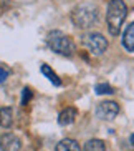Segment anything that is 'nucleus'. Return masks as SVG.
Segmentation results:
<instances>
[{
  "mask_svg": "<svg viewBox=\"0 0 134 151\" xmlns=\"http://www.w3.org/2000/svg\"><path fill=\"white\" fill-rule=\"evenodd\" d=\"M126 15H128V5L123 0H111L108 4L106 22H108V30L113 37L119 35Z\"/></svg>",
  "mask_w": 134,
  "mask_h": 151,
  "instance_id": "obj_1",
  "label": "nucleus"
},
{
  "mask_svg": "<svg viewBox=\"0 0 134 151\" xmlns=\"http://www.w3.org/2000/svg\"><path fill=\"white\" fill-rule=\"evenodd\" d=\"M71 20L78 28H89L98 20V9L93 4H81L71 12Z\"/></svg>",
  "mask_w": 134,
  "mask_h": 151,
  "instance_id": "obj_2",
  "label": "nucleus"
},
{
  "mask_svg": "<svg viewBox=\"0 0 134 151\" xmlns=\"http://www.w3.org/2000/svg\"><path fill=\"white\" fill-rule=\"evenodd\" d=\"M46 43L55 53L70 57L75 52V42L71 40V37H68L66 33H63L60 30H51L46 35Z\"/></svg>",
  "mask_w": 134,
  "mask_h": 151,
  "instance_id": "obj_3",
  "label": "nucleus"
},
{
  "mask_svg": "<svg viewBox=\"0 0 134 151\" xmlns=\"http://www.w3.org/2000/svg\"><path fill=\"white\" fill-rule=\"evenodd\" d=\"M83 45H85L86 48L91 52L93 55L99 57V55H103L108 48V42L101 33H96V32H91L88 35L83 37Z\"/></svg>",
  "mask_w": 134,
  "mask_h": 151,
  "instance_id": "obj_4",
  "label": "nucleus"
},
{
  "mask_svg": "<svg viewBox=\"0 0 134 151\" xmlns=\"http://www.w3.org/2000/svg\"><path fill=\"white\" fill-rule=\"evenodd\" d=\"M119 113V105L116 101H101L96 106V116L101 120H114Z\"/></svg>",
  "mask_w": 134,
  "mask_h": 151,
  "instance_id": "obj_5",
  "label": "nucleus"
},
{
  "mask_svg": "<svg viewBox=\"0 0 134 151\" xmlns=\"http://www.w3.org/2000/svg\"><path fill=\"white\" fill-rule=\"evenodd\" d=\"M22 143L14 133H5L0 136V150L2 151H20Z\"/></svg>",
  "mask_w": 134,
  "mask_h": 151,
  "instance_id": "obj_6",
  "label": "nucleus"
},
{
  "mask_svg": "<svg viewBox=\"0 0 134 151\" xmlns=\"http://www.w3.org/2000/svg\"><path fill=\"white\" fill-rule=\"evenodd\" d=\"M76 115H78V111H76L75 108H65V110L58 115V123L61 124V126H66V124L75 123Z\"/></svg>",
  "mask_w": 134,
  "mask_h": 151,
  "instance_id": "obj_7",
  "label": "nucleus"
},
{
  "mask_svg": "<svg viewBox=\"0 0 134 151\" xmlns=\"http://www.w3.org/2000/svg\"><path fill=\"white\" fill-rule=\"evenodd\" d=\"M123 47L128 52H134V23H129L123 35Z\"/></svg>",
  "mask_w": 134,
  "mask_h": 151,
  "instance_id": "obj_8",
  "label": "nucleus"
},
{
  "mask_svg": "<svg viewBox=\"0 0 134 151\" xmlns=\"http://www.w3.org/2000/svg\"><path fill=\"white\" fill-rule=\"evenodd\" d=\"M14 124V111L12 108L5 106V108H0V126L2 128H10Z\"/></svg>",
  "mask_w": 134,
  "mask_h": 151,
  "instance_id": "obj_9",
  "label": "nucleus"
},
{
  "mask_svg": "<svg viewBox=\"0 0 134 151\" xmlns=\"http://www.w3.org/2000/svg\"><path fill=\"white\" fill-rule=\"evenodd\" d=\"M56 151H81V148L75 139L66 138V139H61V141L56 145Z\"/></svg>",
  "mask_w": 134,
  "mask_h": 151,
  "instance_id": "obj_10",
  "label": "nucleus"
},
{
  "mask_svg": "<svg viewBox=\"0 0 134 151\" xmlns=\"http://www.w3.org/2000/svg\"><path fill=\"white\" fill-rule=\"evenodd\" d=\"M83 151H106V145H104L101 139H96V138H93V139L86 141Z\"/></svg>",
  "mask_w": 134,
  "mask_h": 151,
  "instance_id": "obj_11",
  "label": "nucleus"
},
{
  "mask_svg": "<svg viewBox=\"0 0 134 151\" xmlns=\"http://www.w3.org/2000/svg\"><path fill=\"white\" fill-rule=\"evenodd\" d=\"M41 73H43V75L46 76V78H48L55 86H60V85H61V80H60L58 75L51 70V67H48V65H41Z\"/></svg>",
  "mask_w": 134,
  "mask_h": 151,
  "instance_id": "obj_12",
  "label": "nucleus"
},
{
  "mask_svg": "<svg viewBox=\"0 0 134 151\" xmlns=\"http://www.w3.org/2000/svg\"><path fill=\"white\" fill-rule=\"evenodd\" d=\"M94 90H96V93H98V95L114 93V88H113L111 85H108V83H98L96 86H94Z\"/></svg>",
  "mask_w": 134,
  "mask_h": 151,
  "instance_id": "obj_13",
  "label": "nucleus"
},
{
  "mask_svg": "<svg viewBox=\"0 0 134 151\" xmlns=\"http://www.w3.org/2000/svg\"><path fill=\"white\" fill-rule=\"evenodd\" d=\"M31 98V91L30 88H23V96H22V105H27Z\"/></svg>",
  "mask_w": 134,
  "mask_h": 151,
  "instance_id": "obj_14",
  "label": "nucleus"
},
{
  "mask_svg": "<svg viewBox=\"0 0 134 151\" xmlns=\"http://www.w3.org/2000/svg\"><path fill=\"white\" fill-rule=\"evenodd\" d=\"M9 75H10V71L7 70V68H4V67H0V83H4L7 78H9Z\"/></svg>",
  "mask_w": 134,
  "mask_h": 151,
  "instance_id": "obj_15",
  "label": "nucleus"
},
{
  "mask_svg": "<svg viewBox=\"0 0 134 151\" xmlns=\"http://www.w3.org/2000/svg\"><path fill=\"white\" fill-rule=\"evenodd\" d=\"M131 145H133V148H134V134H131Z\"/></svg>",
  "mask_w": 134,
  "mask_h": 151,
  "instance_id": "obj_16",
  "label": "nucleus"
}]
</instances>
